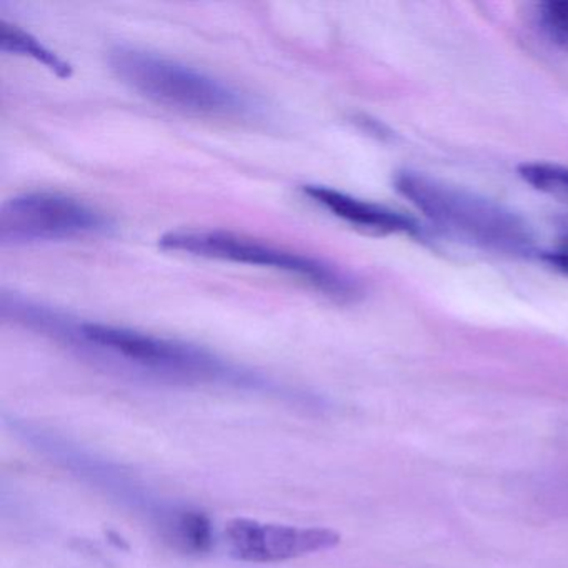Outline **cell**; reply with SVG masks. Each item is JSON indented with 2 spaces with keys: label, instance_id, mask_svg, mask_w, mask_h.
Segmentation results:
<instances>
[{
  "label": "cell",
  "instance_id": "5b68a950",
  "mask_svg": "<svg viewBox=\"0 0 568 568\" xmlns=\"http://www.w3.org/2000/svg\"><path fill=\"white\" fill-rule=\"evenodd\" d=\"M111 222L98 209L55 192H29L9 199L0 209L2 245L69 241L104 234Z\"/></svg>",
  "mask_w": 568,
  "mask_h": 568
},
{
  "label": "cell",
  "instance_id": "277c9868",
  "mask_svg": "<svg viewBox=\"0 0 568 568\" xmlns=\"http://www.w3.org/2000/svg\"><path fill=\"white\" fill-rule=\"evenodd\" d=\"M164 251L182 252L194 257L234 264L257 265L297 275L324 295L338 302H354L362 295V285L351 274L328 262L285 251L247 235L225 231H175L162 235Z\"/></svg>",
  "mask_w": 568,
  "mask_h": 568
},
{
  "label": "cell",
  "instance_id": "8992f818",
  "mask_svg": "<svg viewBox=\"0 0 568 568\" xmlns=\"http://www.w3.org/2000/svg\"><path fill=\"white\" fill-rule=\"evenodd\" d=\"M224 535L231 557L247 564L294 560L341 544V535L332 528L265 524L242 517L229 520Z\"/></svg>",
  "mask_w": 568,
  "mask_h": 568
},
{
  "label": "cell",
  "instance_id": "6da1fadb",
  "mask_svg": "<svg viewBox=\"0 0 568 568\" xmlns=\"http://www.w3.org/2000/svg\"><path fill=\"white\" fill-rule=\"evenodd\" d=\"M2 315L36 331L64 337L65 341L88 345L92 351L104 352L121 358L125 364L164 377L185 381H219L239 378V372L219 361L214 355L195 345L171 338L158 337L145 332L98 322H71L51 308L31 304L21 297L2 298Z\"/></svg>",
  "mask_w": 568,
  "mask_h": 568
},
{
  "label": "cell",
  "instance_id": "8fae6325",
  "mask_svg": "<svg viewBox=\"0 0 568 568\" xmlns=\"http://www.w3.org/2000/svg\"><path fill=\"white\" fill-rule=\"evenodd\" d=\"M537 21L545 38L568 52V0H548L538 4Z\"/></svg>",
  "mask_w": 568,
  "mask_h": 568
},
{
  "label": "cell",
  "instance_id": "ba28073f",
  "mask_svg": "<svg viewBox=\"0 0 568 568\" xmlns=\"http://www.w3.org/2000/svg\"><path fill=\"white\" fill-rule=\"evenodd\" d=\"M0 51L6 52V54L34 59L36 62L54 72L58 78L69 79L72 75V68L69 62L62 61L54 51L45 48L34 36L6 21H0Z\"/></svg>",
  "mask_w": 568,
  "mask_h": 568
},
{
  "label": "cell",
  "instance_id": "7a4b0ae2",
  "mask_svg": "<svg viewBox=\"0 0 568 568\" xmlns=\"http://www.w3.org/2000/svg\"><path fill=\"white\" fill-rule=\"evenodd\" d=\"M394 187L432 224L465 244L510 257L534 252L527 222L490 199L414 171L398 172Z\"/></svg>",
  "mask_w": 568,
  "mask_h": 568
},
{
  "label": "cell",
  "instance_id": "9c48e42d",
  "mask_svg": "<svg viewBox=\"0 0 568 568\" xmlns=\"http://www.w3.org/2000/svg\"><path fill=\"white\" fill-rule=\"evenodd\" d=\"M517 172L521 181L535 191L568 204V168L547 162H525L518 165Z\"/></svg>",
  "mask_w": 568,
  "mask_h": 568
},
{
  "label": "cell",
  "instance_id": "30bf717a",
  "mask_svg": "<svg viewBox=\"0 0 568 568\" xmlns=\"http://www.w3.org/2000/svg\"><path fill=\"white\" fill-rule=\"evenodd\" d=\"M174 538L179 545L192 554H205L211 550L214 544V535H212V524L207 515L201 511H182L175 518Z\"/></svg>",
  "mask_w": 568,
  "mask_h": 568
},
{
  "label": "cell",
  "instance_id": "3957f363",
  "mask_svg": "<svg viewBox=\"0 0 568 568\" xmlns=\"http://www.w3.org/2000/svg\"><path fill=\"white\" fill-rule=\"evenodd\" d=\"M115 78L142 98L205 118H241L251 111V102L237 89L154 52L131 45H118L109 54Z\"/></svg>",
  "mask_w": 568,
  "mask_h": 568
},
{
  "label": "cell",
  "instance_id": "52a82bcc",
  "mask_svg": "<svg viewBox=\"0 0 568 568\" xmlns=\"http://www.w3.org/2000/svg\"><path fill=\"white\" fill-rule=\"evenodd\" d=\"M304 194L335 217L375 235H422L417 221L385 205L354 197L325 185H305Z\"/></svg>",
  "mask_w": 568,
  "mask_h": 568
},
{
  "label": "cell",
  "instance_id": "7c38bea8",
  "mask_svg": "<svg viewBox=\"0 0 568 568\" xmlns=\"http://www.w3.org/2000/svg\"><path fill=\"white\" fill-rule=\"evenodd\" d=\"M544 262H547L550 267L560 274L567 275L568 277V234L561 239L560 245L555 251L545 252Z\"/></svg>",
  "mask_w": 568,
  "mask_h": 568
}]
</instances>
